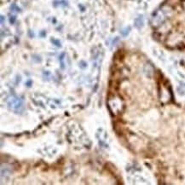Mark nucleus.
Wrapping results in <instances>:
<instances>
[{
  "label": "nucleus",
  "instance_id": "obj_1",
  "mask_svg": "<svg viewBox=\"0 0 185 185\" xmlns=\"http://www.w3.org/2000/svg\"><path fill=\"white\" fill-rule=\"evenodd\" d=\"M156 38L171 48L185 49V0H167L153 17Z\"/></svg>",
  "mask_w": 185,
  "mask_h": 185
}]
</instances>
